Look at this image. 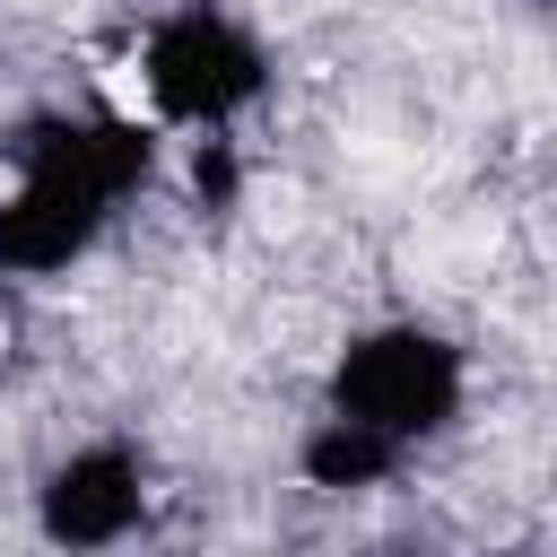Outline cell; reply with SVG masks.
<instances>
[{
    "mask_svg": "<svg viewBox=\"0 0 557 557\" xmlns=\"http://www.w3.org/2000/svg\"><path fill=\"white\" fill-rule=\"evenodd\" d=\"M0 278H61L104 244L122 200L157 183V122L26 104L0 131Z\"/></svg>",
    "mask_w": 557,
    "mask_h": 557,
    "instance_id": "cell-1",
    "label": "cell"
},
{
    "mask_svg": "<svg viewBox=\"0 0 557 557\" xmlns=\"http://www.w3.org/2000/svg\"><path fill=\"white\" fill-rule=\"evenodd\" d=\"M322 409H348L400 444H444L470 418V348L435 322H366L322 366Z\"/></svg>",
    "mask_w": 557,
    "mask_h": 557,
    "instance_id": "cell-2",
    "label": "cell"
},
{
    "mask_svg": "<svg viewBox=\"0 0 557 557\" xmlns=\"http://www.w3.org/2000/svg\"><path fill=\"white\" fill-rule=\"evenodd\" d=\"M139 87L157 131H235L270 96V44L226 0H174L139 35Z\"/></svg>",
    "mask_w": 557,
    "mask_h": 557,
    "instance_id": "cell-3",
    "label": "cell"
},
{
    "mask_svg": "<svg viewBox=\"0 0 557 557\" xmlns=\"http://www.w3.org/2000/svg\"><path fill=\"white\" fill-rule=\"evenodd\" d=\"M148 522V453L131 435H87L35 479V540L52 548H122Z\"/></svg>",
    "mask_w": 557,
    "mask_h": 557,
    "instance_id": "cell-4",
    "label": "cell"
},
{
    "mask_svg": "<svg viewBox=\"0 0 557 557\" xmlns=\"http://www.w3.org/2000/svg\"><path fill=\"white\" fill-rule=\"evenodd\" d=\"M287 461H296V487H313V496H374L418 461V444H400V435H383V426H366L348 409H322V418L296 426Z\"/></svg>",
    "mask_w": 557,
    "mask_h": 557,
    "instance_id": "cell-5",
    "label": "cell"
},
{
    "mask_svg": "<svg viewBox=\"0 0 557 557\" xmlns=\"http://www.w3.org/2000/svg\"><path fill=\"white\" fill-rule=\"evenodd\" d=\"M183 191L200 218H235L244 209V148L235 131H183Z\"/></svg>",
    "mask_w": 557,
    "mask_h": 557,
    "instance_id": "cell-6",
    "label": "cell"
}]
</instances>
